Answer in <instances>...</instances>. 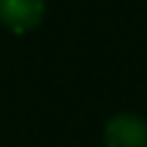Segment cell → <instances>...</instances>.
<instances>
[{
    "label": "cell",
    "mask_w": 147,
    "mask_h": 147,
    "mask_svg": "<svg viewBox=\"0 0 147 147\" xmlns=\"http://www.w3.org/2000/svg\"><path fill=\"white\" fill-rule=\"evenodd\" d=\"M104 147H147V123L136 115H115L104 128Z\"/></svg>",
    "instance_id": "cell-2"
},
{
    "label": "cell",
    "mask_w": 147,
    "mask_h": 147,
    "mask_svg": "<svg viewBox=\"0 0 147 147\" xmlns=\"http://www.w3.org/2000/svg\"><path fill=\"white\" fill-rule=\"evenodd\" d=\"M44 11V0H0V25L11 33H30L41 25Z\"/></svg>",
    "instance_id": "cell-1"
}]
</instances>
